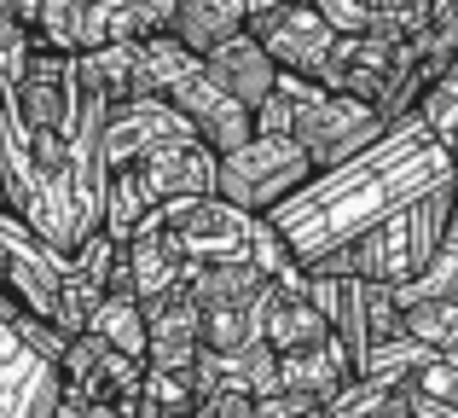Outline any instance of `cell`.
Here are the masks:
<instances>
[{
    "label": "cell",
    "instance_id": "cell-22",
    "mask_svg": "<svg viewBox=\"0 0 458 418\" xmlns=\"http://www.w3.org/2000/svg\"><path fill=\"white\" fill-rule=\"evenodd\" d=\"M412 116L424 123V134L436 140V146H447V151L458 146V58H453L447 76H441L436 88L418 99V111H412Z\"/></svg>",
    "mask_w": 458,
    "mask_h": 418
},
{
    "label": "cell",
    "instance_id": "cell-19",
    "mask_svg": "<svg viewBox=\"0 0 458 418\" xmlns=\"http://www.w3.org/2000/svg\"><path fill=\"white\" fill-rule=\"evenodd\" d=\"M284 273H291V268H284ZM273 279H279V268H267V261H215V268L191 273L186 291L198 296V308L209 314V308H250Z\"/></svg>",
    "mask_w": 458,
    "mask_h": 418
},
{
    "label": "cell",
    "instance_id": "cell-23",
    "mask_svg": "<svg viewBox=\"0 0 458 418\" xmlns=\"http://www.w3.org/2000/svg\"><path fill=\"white\" fill-rule=\"evenodd\" d=\"M360 285H366V279H360ZM360 314H366V349H377V343H401V337H406L401 291H389V285H366V291H360Z\"/></svg>",
    "mask_w": 458,
    "mask_h": 418
},
{
    "label": "cell",
    "instance_id": "cell-13",
    "mask_svg": "<svg viewBox=\"0 0 458 418\" xmlns=\"http://www.w3.org/2000/svg\"><path fill=\"white\" fill-rule=\"evenodd\" d=\"M0 418H58V366L0 326Z\"/></svg>",
    "mask_w": 458,
    "mask_h": 418
},
{
    "label": "cell",
    "instance_id": "cell-16",
    "mask_svg": "<svg viewBox=\"0 0 458 418\" xmlns=\"http://www.w3.org/2000/svg\"><path fill=\"white\" fill-rule=\"evenodd\" d=\"M319 18L336 35H366V30H389V35H418L429 23L436 0H313Z\"/></svg>",
    "mask_w": 458,
    "mask_h": 418
},
{
    "label": "cell",
    "instance_id": "cell-14",
    "mask_svg": "<svg viewBox=\"0 0 458 418\" xmlns=\"http://www.w3.org/2000/svg\"><path fill=\"white\" fill-rule=\"evenodd\" d=\"M180 0H88L81 12V53H99V47H140L168 35Z\"/></svg>",
    "mask_w": 458,
    "mask_h": 418
},
{
    "label": "cell",
    "instance_id": "cell-2",
    "mask_svg": "<svg viewBox=\"0 0 458 418\" xmlns=\"http://www.w3.org/2000/svg\"><path fill=\"white\" fill-rule=\"evenodd\" d=\"M453 215H458V198H453V181H447V186H436V192L412 198L406 209H394L389 221H377L371 233H360V238H348V244L302 261V273H319V279H366V285L406 291V285L429 268V256H436V244L447 238Z\"/></svg>",
    "mask_w": 458,
    "mask_h": 418
},
{
    "label": "cell",
    "instance_id": "cell-1",
    "mask_svg": "<svg viewBox=\"0 0 458 418\" xmlns=\"http://www.w3.org/2000/svg\"><path fill=\"white\" fill-rule=\"evenodd\" d=\"M453 181V158L447 146L424 134L418 116H401V123L383 128L377 146H366L354 163L331 175H313V186L302 198H291L279 215H267V226L279 233V244L291 250V261L325 256V250L348 244V238L371 233L377 221H389L394 209H406L412 198L436 192V186Z\"/></svg>",
    "mask_w": 458,
    "mask_h": 418
},
{
    "label": "cell",
    "instance_id": "cell-6",
    "mask_svg": "<svg viewBox=\"0 0 458 418\" xmlns=\"http://www.w3.org/2000/svg\"><path fill=\"white\" fill-rule=\"evenodd\" d=\"M146 361H128L93 331H76L58 354V418H140Z\"/></svg>",
    "mask_w": 458,
    "mask_h": 418
},
{
    "label": "cell",
    "instance_id": "cell-12",
    "mask_svg": "<svg viewBox=\"0 0 458 418\" xmlns=\"http://www.w3.org/2000/svg\"><path fill=\"white\" fill-rule=\"evenodd\" d=\"M203 354V308L186 285L146 303V366L157 372H186Z\"/></svg>",
    "mask_w": 458,
    "mask_h": 418
},
{
    "label": "cell",
    "instance_id": "cell-21",
    "mask_svg": "<svg viewBox=\"0 0 458 418\" xmlns=\"http://www.w3.org/2000/svg\"><path fill=\"white\" fill-rule=\"evenodd\" d=\"M406 308V337L429 354L458 349V303H436V296H401Z\"/></svg>",
    "mask_w": 458,
    "mask_h": 418
},
{
    "label": "cell",
    "instance_id": "cell-7",
    "mask_svg": "<svg viewBox=\"0 0 458 418\" xmlns=\"http://www.w3.org/2000/svg\"><path fill=\"white\" fill-rule=\"evenodd\" d=\"M250 35L261 41V53L273 58V70L291 81H319L325 76V58L336 47V30L319 18V6L302 0V6H279L267 18L250 23Z\"/></svg>",
    "mask_w": 458,
    "mask_h": 418
},
{
    "label": "cell",
    "instance_id": "cell-10",
    "mask_svg": "<svg viewBox=\"0 0 458 418\" xmlns=\"http://www.w3.org/2000/svg\"><path fill=\"white\" fill-rule=\"evenodd\" d=\"M163 99L174 105V111H180V123H186L191 134H198L203 146L215 151V158L238 151L250 134H256V116H250L244 105L233 99V93H221V88H215V81H209V70H203V64L191 70V76H180L174 88L163 93Z\"/></svg>",
    "mask_w": 458,
    "mask_h": 418
},
{
    "label": "cell",
    "instance_id": "cell-8",
    "mask_svg": "<svg viewBox=\"0 0 458 418\" xmlns=\"http://www.w3.org/2000/svg\"><path fill=\"white\" fill-rule=\"evenodd\" d=\"M215 163L221 158L191 128H174L140 151V163H128V169L140 175L151 204H180V198H215Z\"/></svg>",
    "mask_w": 458,
    "mask_h": 418
},
{
    "label": "cell",
    "instance_id": "cell-4",
    "mask_svg": "<svg viewBox=\"0 0 458 418\" xmlns=\"http://www.w3.org/2000/svg\"><path fill=\"white\" fill-rule=\"evenodd\" d=\"M146 226L163 238V250L180 261V279H191L198 268L215 261H267V268H296L291 250L279 244L267 221L256 215H238L221 198H180V204H157L146 215Z\"/></svg>",
    "mask_w": 458,
    "mask_h": 418
},
{
    "label": "cell",
    "instance_id": "cell-15",
    "mask_svg": "<svg viewBox=\"0 0 458 418\" xmlns=\"http://www.w3.org/2000/svg\"><path fill=\"white\" fill-rule=\"evenodd\" d=\"M203 70H209L215 88L233 93V99L244 105L250 116H256L261 105L273 99V88H279V70H273V58L261 53V41H256L250 30H244V35H233L226 47H215V53L203 58Z\"/></svg>",
    "mask_w": 458,
    "mask_h": 418
},
{
    "label": "cell",
    "instance_id": "cell-18",
    "mask_svg": "<svg viewBox=\"0 0 458 418\" xmlns=\"http://www.w3.org/2000/svg\"><path fill=\"white\" fill-rule=\"evenodd\" d=\"M244 30H250L244 0H180L174 23H168V35H174L191 58H209L215 47H226L233 35H244Z\"/></svg>",
    "mask_w": 458,
    "mask_h": 418
},
{
    "label": "cell",
    "instance_id": "cell-9",
    "mask_svg": "<svg viewBox=\"0 0 458 418\" xmlns=\"http://www.w3.org/2000/svg\"><path fill=\"white\" fill-rule=\"evenodd\" d=\"M325 337H331V326H325L319 303L308 296L302 268L279 273V279L256 296V343L273 361H284V354H296V349H313V343H325Z\"/></svg>",
    "mask_w": 458,
    "mask_h": 418
},
{
    "label": "cell",
    "instance_id": "cell-20",
    "mask_svg": "<svg viewBox=\"0 0 458 418\" xmlns=\"http://www.w3.org/2000/svg\"><path fill=\"white\" fill-rule=\"evenodd\" d=\"M88 331L105 337L111 349H123L128 361H146V303H134V296H105Z\"/></svg>",
    "mask_w": 458,
    "mask_h": 418
},
{
    "label": "cell",
    "instance_id": "cell-3",
    "mask_svg": "<svg viewBox=\"0 0 458 418\" xmlns=\"http://www.w3.org/2000/svg\"><path fill=\"white\" fill-rule=\"evenodd\" d=\"M383 116L360 99H343V93H325L319 81H291L279 76L273 99L256 111V134H291L296 146L308 151L313 175H331L343 163H354L366 146L383 140Z\"/></svg>",
    "mask_w": 458,
    "mask_h": 418
},
{
    "label": "cell",
    "instance_id": "cell-11",
    "mask_svg": "<svg viewBox=\"0 0 458 418\" xmlns=\"http://www.w3.org/2000/svg\"><path fill=\"white\" fill-rule=\"evenodd\" d=\"M394 47H401V35H389V30L336 35L331 58H325L319 88L325 93H343V99H360V105H371V111H377L383 81H389V64H394Z\"/></svg>",
    "mask_w": 458,
    "mask_h": 418
},
{
    "label": "cell",
    "instance_id": "cell-17",
    "mask_svg": "<svg viewBox=\"0 0 458 418\" xmlns=\"http://www.w3.org/2000/svg\"><path fill=\"white\" fill-rule=\"evenodd\" d=\"M348 384H354V366H348V354L336 349V337H325V343H313V349H296V354L279 361V389L313 401V407H325L331 396H343Z\"/></svg>",
    "mask_w": 458,
    "mask_h": 418
},
{
    "label": "cell",
    "instance_id": "cell-5",
    "mask_svg": "<svg viewBox=\"0 0 458 418\" xmlns=\"http://www.w3.org/2000/svg\"><path fill=\"white\" fill-rule=\"evenodd\" d=\"M313 186V163L291 134H250L238 151H226L215 163V198L233 204L238 215H279L291 198H302Z\"/></svg>",
    "mask_w": 458,
    "mask_h": 418
},
{
    "label": "cell",
    "instance_id": "cell-25",
    "mask_svg": "<svg viewBox=\"0 0 458 418\" xmlns=\"http://www.w3.org/2000/svg\"><path fill=\"white\" fill-rule=\"evenodd\" d=\"M0 105H6V81H0Z\"/></svg>",
    "mask_w": 458,
    "mask_h": 418
},
{
    "label": "cell",
    "instance_id": "cell-24",
    "mask_svg": "<svg viewBox=\"0 0 458 418\" xmlns=\"http://www.w3.org/2000/svg\"><path fill=\"white\" fill-rule=\"evenodd\" d=\"M401 296H436V303H458V215H453L447 238L436 244V256H429V268L418 273V279L406 285Z\"/></svg>",
    "mask_w": 458,
    "mask_h": 418
}]
</instances>
